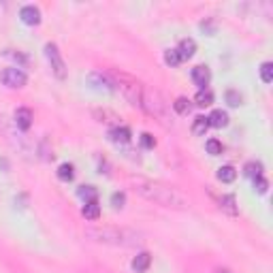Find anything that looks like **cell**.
<instances>
[{"instance_id":"2e32d148","label":"cell","mask_w":273,"mask_h":273,"mask_svg":"<svg viewBox=\"0 0 273 273\" xmlns=\"http://www.w3.org/2000/svg\"><path fill=\"white\" fill-rule=\"evenodd\" d=\"M220 209H222L224 213H229V216H237V201L233 194H224L222 199H220Z\"/></svg>"},{"instance_id":"44dd1931","label":"cell","mask_w":273,"mask_h":273,"mask_svg":"<svg viewBox=\"0 0 273 273\" xmlns=\"http://www.w3.org/2000/svg\"><path fill=\"white\" fill-rule=\"evenodd\" d=\"M79 196L85 203H88V201H98V190L94 188V186H81V188H79Z\"/></svg>"},{"instance_id":"9a60e30c","label":"cell","mask_w":273,"mask_h":273,"mask_svg":"<svg viewBox=\"0 0 273 273\" xmlns=\"http://www.w3.org/2000/svg\"><path fill=\"white\" fill-rule=\"evenodd\" d=\"M109 137H111L113 143H128L130 141V130L126 128V126H115V128L109 132Z\"/></svg>"},{"instance_id":"cb8c5ba5","label":"cell","mask_w":273,"mask_h":273,"mask_svg":"<svg viewBox=\"0 0 273 273\" xmlns=\"http://www.w3.org/2000/svg\"><path fill=\"white\" fill-rule=\"evenodd\" d=\"M260 79H263L265 84H271L273 81V64L271 62H263V64H260Z\"/></svg>"},{"instance_id":"5bb4252c","label":"cell","mask_w":273,"mask_h":273,"mask_svg":"<svg viewBox=\"0 0 273 273\" xmlns=\"http://www.w3.org/2000/svg\"><path fill=\"white\" fill-rule=\"evenodd\" d=\"M81 213H84L85 220H98L101 218V205H98V201H88L81 209Z\"/></svg>"},{"instance_id":"6da1fadb","label":"cell","mask_w":273,"mask_h":273,"mask_svg":"<svg viewBox=\"0 0 273 273\" xmlns=\"http://www.w3.org/2000/svg\"><path fill=\"white\" fill-rule=\"evenodd\" d=\"M132 186H135V190L139 194L145 196L147 201L156 203V205L169 207V209H188L190 207L186 196L182 192H177L175 188H171V186L152 182V179H143V177L132 179Z\"/></svg>"},{"instance_id":"8992f818","label":"cell","mask_w":273,"mask_h":273,"mask_svg":"<svg viewBox=\"0 0 273 273\" xmlns=\"http://www.w3.org/2000/svg\"><path fill=\"white\" fill-rule=\"evenodd\" d=\"M0 79H2V84L7 85V88H13V90H20V88H24L26 85V73L21 71V68H15V66H11V68H4L2 75H0Z\"/></svg>"},{"instance_id":"3957f363","label":"cell","mask_w":273,"mask_h":273,"mask_svg":"<svg viewBox=\"0 0 273 273\" xmlns=\"http://www.w3.org/2000/svg\"><path fill=\"white\" fill-rule=\"evenodd\" d=\"M109 77L113 81V88H118L122 94L126 96V101L135 107H141V98H143V84L139 79H135L132 75L124 71H109Z\"/></svg>"},{"instance_id":"7a4b0ae2","label":"cell","mask_w":273,"mask_h":273,"mask_svg":"<svg viewBox=\"0 0 273 273\" xmlns=\"http://www.w3.org/2000/svg\"><path fill=\"white\" fill-rule=\"evenodd\" d=\"M85 235L96 243H107V246H122V248H135L143 239L137 231L118 229V226H90L85 229Z\"/></svg>"},{"instance_id":"f546056e","label":"cell","mask_w":273,"mask_h":273,"mask_svg":"<svg viewBox=\"0 0 273 273\" xmlns=\"http://www.w3.org/2000/svg\"><path fill=\"white\" fill-rule=\"evenodd\" d=\"M141 145H143V147H147V149H152L156 145V139L149 135V132H143V135H141Z\"/></svg>"},{"instance_id":"f1b7e54d","label":"cell","mask_w":273,"mask_h":273,"mask_svg":"<svg viewBox=\"0 0 273 273\" xmlns=\"http://www.w3.org/2000/svg\"><path fill=\"white\" fill-rule=\"evenodd\" d=\"M111 203H113V207H115V209H122V207H124V203H126L124 192H113Z\"/></svg>"},{"instance_id":"7402d4cb","label":"cell","mask_w":273,"mask_h":273,"mask_svg":"<svg viewBox=\"0 0 273 273\" xmlns=\"http://www.w3.org/2000/svg\"><path fill=\"white\" fill-rule=\"evenodd\" d=\"M173 109L179 113V115H188L190 113V109H192V105H190L188 98H184V96H179L175 103H173Z\"/></svg>"},{"instance_id":"277c9868","label":"cell","mask_w":273,"mask_h":273,"mask_svg":"<svg viewBox=\"0 0 273 273\" xmlns=\"http://www.w3.org/2000/svg\"><path fill=\"white\" fill-rule=\"evenodd\" d=\"M141 107L147 111L149 115H154L160 124L169 126V105L162 98L158 90H147L143 88V98H141Z\"/></svg>"},{"instance_id":"4fadbf2b","label":"cell","mask_w":273,"mask_h":273,"mask_svg":"<svg viewBox=\"0 0 273 273\" xmlns=\"http://www.w3.org/2000/svg\"><path fill=\"white\" fill-rule=\"evenodd\" d=\"M209 126H216V128H222V126L229 124V113L222 111V109H213L211 115H209Z\"/></svg>"},{"instance_id":"603a6c76","label":"cell","mask_w":273,"mask_h":273,"mask_svg":"<svg viewBox=\"0 0 273 273\" xmlns=\"http://www.w3.org/2000/svg\"><path fill=\"white\" fill-rule=\"evenodd\" d=\"M73 175H75L73 165H68V162H64V165H60V169H58V177H60L62 182H71Z\"/></svg>"},{"instance_id":"e0dca14e","label":"cell","mask_w":273,"mask_h":273,"mask_svg":"<svg viewBox=\"0 0 273 273\" xmlns=\"http://www.w3.org/2000/svg\"><path fill=\"white\" fill-rule=\"evenodd\" d=\"M235 177H237V171H235V167H231V165H224V167H220V169H218V179H220V182H224V184H231V182H235Z\"/></svg>"},{"instance_id":"d4e9b609","label":"cell","mask_w":273,"mask_h":273,"mask_svg":"<svg viewBox=\"0 0 273 273\" xmlns=\"http://www.w3.org/2000/svg\"><path fill=\"white\" fill-rule=\"evenodd\" d=\"M224 98H226V103H229L231 107H239V105H241V101H243V98H241V94H239V92H237V90H229V92H226V94H224Z\"/></svg>"},{"instance_id":"ffe728a7","label":"cell","mask_w":273,"mask_h":273,"mask_svg":"<svg viewBox=\"0 0 273 273\" xmlns=\"http://www.w3.org/2000/svg\"><path fill=\"white\" fill-rule=\"evenodd\" d=\"M213 103V94L209 90H199L194 96V105H199V107H209V105Z\"/></svg>"},{"instance_id":"7c38bea8","label":"cell","mask_w":273,"mask_h":273,"mask_svg":"<svg viewBox=\"0 0 273 273\" xmlns=\"http://www.w3.org/2000/svg\"><path fill=\"white\" fill-rule=\"evenodd\" d=\"M149 265H152L149 252H139L137 256L132 258V269H135V273H145L149 269Z\"/></svg>"},{"instance_id":"484cf974","label":"cell","mask_w":273,"mask_h":273,"mask_svg":"<svg viewBox=\"0 0 273 273\" xmlns=\"http://www.w3.org/2000/svg\"><path fill=\"white\" fill-rule=\"evenodd\" d=\"M205 147H207V154H211V156L222 154V143H220L218 139H209V141L205 143Z\"/></svg>"},{"instance_id":"4316f807","label":"cell","mask_w":273,"mask_h":273,"mask_svg":"<svg viewBox=\"0 0 273 273\" xmlns=\"http://www.w3.org/2000/svg\"><path fill=\"white\" fill-rule=\"evenodd\" d=\"M165 62L169 66H177V64H182V58H179L175 49H169V51H165Z\"/></svg>"},{"instance_id":"ac0fdd59","label":"cell","mask_w":273,"mask_h":273,"mask_svg":"<svg viewBox=\"0 0 273 273\" xmlns=\"http://www.w3.org/2000/svg\"><path fill=\"white\" fill-rule=\"evenodd\" d=\"M209 128V120L205 118V115H196L194 122H192V132L196 137H203Z\"/></svg>"},{"instance_id":"83f0119b","label":"cell","mask_w":273,"mask_h":273,"mask_svg":"<svg viewBox=\"0 0 273 273\" xmlns=\"http://www.w3.org/2000/svg\"><path fill=\"white\" fill-rule=\"evenodd\" d=\"M254 182V190H256L258 194H265L267 192V188H269V182H267V179L260 175V177H256V179H252Z\"/></svg>"},{"instance_id":"52a82bcc","label":"cell","mask_w":273,"mask_h":273,"mask_svg":"<svg viewBox=\"0 0 273 273\" xmlns=\"http://www.w3.org/2000/svg\"><path fill=\"white\" fill-rule=\"evenodd\" d=\"M190 75H192V81H194L196 85H199L201 90H207L209 81H211V73H209V68H207V66H203V64L194 66Z\"/></svg>"},{"instance_id":"8fae6325","label":"cell","mask_w":273,"mask_h":273,"mask_svg":"<svg viewBox=\"0 0 273 273\" xmlns=\"http://www.w3.org/2000/svg\"><path fill=\"white\" fill-rule=\"evenodd\" d=\"M90 84L92 85H96V90H115L113 88V81L109 75H103V73H92L90 75Z\"/></svg>"},{"instance_id":"9c48e42d","label":"cell","mask_w":273,"mask_h":273,"mask_svg":"<svg viewBox=\"0 0 273 273\" xmlns=\"http://www.w3.org/2000/svg\"><path fill=\"white\" fill-rule=\"evenodd\" d=\"M32 120H34V115H32V111L28 107H20L15 111V124H17V128H20V130H28V128H30Z\"/></svg>"},{"instance_id":"ba28073f","label":"cell","mask_w":273,"mask_h":273,"mask_svg":"<svg viewBox=\"0 0 273 273\" xmlns=\"http://www.w3.org/2000/svg\"><path fill=\"white\" fill-rule=\"evenodd\" d=\"M20 17H21V21H24V24H28V26L41 24V11L34 7V4H26V7H21Z\"/></svg>"},{"instance_id":"30bf717a","label":"cell","mask_w":273,"mask_h":273,"mask_svg":"<svg viewBox=\"0 0 273 273\" xmlns=\"http://www.w3.org/2000/svg\"><path fill=\"white\" fill-rule=\"evenodd\" d=\"M177 54L179 58H182V62L184 60H188V58H192L194 56V51H196V43H194V39H182L179 41V45H177Z\"/></svg>"},{"instance_id":"d6986e66","label":"cell","mask_w":273,"mask_h":273,"mask_svg":"<svg viewBox=\"0 0 273 273\" xmlns=\"http://www.w3.org/2000/svg\"><path fill=\"white\" fill-rule=\"evenodd\" d=\"M243 173H246V177H250V179H256L263 175V165H260V162H248V165L243 167Z\"/></svg>"},{"instance_id":"5b68a950","label":"cell","mask_w":273,"mask_h":273,"mask_svg":"<svg viewBox=\"0 0 273 273\" xmlns=\"http://www.w3.org/2000/svg\"><path fill=\"white\" fill-rule=\"evenodd\" d=\"M45 56H47L49 64H51V71L58 79H66V64L62 60L60 51H58V45L56 43H47L45 45Z\"/></svg>"}]
</instances>
